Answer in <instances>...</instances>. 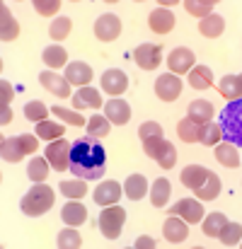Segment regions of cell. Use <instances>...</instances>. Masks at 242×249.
<instances>
[{
  "mask_svg": "<svg viewBox=\"0 0 242 249\" xmlns=\"http://www.w3.org/2000/svg\"><path fill=\"white\" fill-rule=\"evenodd\" d=\"M66 80L71 85H78V87H87L90 80H92V68L82 61H75V63H68L66 68Z\"/></svg>",
  "mask_w": 242,
  "mask_h": 249,
  "instance_id": "obj_17",
  "label": "cell"
},
{
  "mask_svg": "<svg viewBox=\"0 0 242 249\" xmlns=\"http://www.w3.org/2000/svg\"><path fill=\"white\" fill-rule=\"evenodd\" d=\"M148 27H150L155 34H169L172 27H174V15H172V10H167V7L153 10L150 17H148Z\"/></svg>",
  "mask_w": 242,
  "mask_h": 249,
  "instance_id": "obj_14",
  "label": "cell"
},
{
  "mask_svg": "<svg viewBox=\"0 0 242 249\" xmlns=\"http://www.w3.org/2000/svg\"><path fill=\"white\" fill-rule=\"evenodd\" d=\"M182 80H179V75H174V73H165L160 75L158 80H155V94L160 97L162 102H174L179 94H182Z\"/></svg>",
  "mask_w": 242,
  "mask_h": 249,
  "instance_id": "obj_9",
  "label": "cell"
},
{
  "mask_svg": "<svg viewBox=\"0 0 242 249\" xmlns=\"http://www.w3.org/2000/svg\"><path fill=\"white\" fill-rule=\"evenodd\" d=\"M169 194H172V186L167 179H155L153 181V189H150V203L155 208H162L167 201H169Z\"/></svg>",
  "mask_w": 242,
  "mask_h": 249,
  "instance_id": "obj_32",
  "label": "cell"
},
{
  "mask_svg": "<svg viewBox=\"0 0 242 249\" xmlns=\"http://www.w3.org/2000/svg\"><path fill=\"white\" fill-rule=\"evenodd\" d=\"M49 169H54V167L49 165L46 158H34V160H29V165H27V177H29L34 184H44V181L49 179Z\"/></svg>",
  "mask_w": 242,
  "mask_h": 249,
  "instance_id": "obj_26",
  "label": "cell"
},
{
  "mask_svg": "<svg viewBox=\"0 0 242 249\" xmlns=\"http://www.w3.org/2000/svg\"><path fill=\"white\" fill-rule=\"evenodd\" d=\"M56 242H58L61 249H78L82 245V237H80V232H75L73 225H71V228H66V230L58 232V240Z\"/></svg>",
  "mask_w": 242,
  "mask_h": 249,
  "instance_id": "obj_40",
  "label": "cell"
},
{
  "mask_svg": "<svg viewBox=\"0 0 242 249\" xmlns=\"http://www.w3.org/2000/svg\"><path fill=\"white\" fill-rule=\"evenodd\" d=\"M221 138H223V128L218 124H204L201 126V136H199L201 145H218Z\"/></svg>",
  "mask_w": 242,
  "mask_h": 249,
  "instance_id": "obj_37",
  "label": "cell"
},
{
  "mask_svg": "<svg viewBox=\"0 0 242 249\" xmlns=\"http://www.w3.org/2000/svg\"><path fill=\"white\" fill-rule=\"evenodd\" d=\"M194 194H196V198H199V201H213V198L221 194V179H218V174H213V172H211V174H208V179H206V181L194 191Z\"/></svg>",
  "mask_w": 242,
  "mask_h": 249,
  "instance_id": "obj_31",
  "label": "cell"
},
{
  "mask_svg": "<svg viewBox=\"0 0 242 249\" xmlns=\"http://www.w3.org/2000/svg\"><path fill=\"white\" fill-rule=\"evenodd\" d=\"M51 114H54L56 119H61L63 124H71V126H87L85 119H82L78 111H71V109H66V107H51Z\"/></svg>",
  "mask_w": 242,
  "mask_h": 249,
  "instance_id": "obj_41",
  "label": "cell"
},
{
  "mask_svg": "<svg viewBox=\"0 0 242 249\" xmlns=\"http://www.w3.org/2000/svg\"><path fill=\"white\" fill-rule=\"evenodd\" d=\"M112 121L107 119V116H99V114H94L90 121H87V136L90 138H107L109 136V131H112V126H109Z\"/></svg>",
  "mask_w": 242,
  "mask_h": 249,
  "instance_id": "obj_34",
  "label": "cell"
},
{
  "mask_svg": "<svg viewBox=\"0 0 242 249\" xmlns=\"http://www.w3.org/2000/svg\"><path fill=\"white\" fill-rule=\"evenodd\" d=\"M218 240L225 245V247H235L238 242L242 240V225L240 223H225V228L221 230V235H218Z\"/></svg>",
  "mask_w": 242,
  "mask_h": 249,
  "instance_id": "obj_36",
  "label": "cell"
},
{
  "mask_svg": "<svg viewBox=\"0 0 242 249\" xmlns=\"http://www.w3.org/2000/svg\"><path fill=\"white\" fill-rule=\"evenodd\" d=\"M138 136H141V141H146V138H155V136H162V126L158 124V121H146V124H141Z\"/></svg>",
  "mask_w": 242,
  "mask_h": 249,
  "instance_id": "obj_46",
  "label": "cell"
},
{
  "mask_svg": "<svg viewBox=\"0 0 242 249\" xmlns=\"http://www.w3.org/2000/svg\"><path fill=\"white\" fill-rule=\"evenodd\" d=\"M177 136L184 141V143H199V136H201V124L191 121L189 116L182 119L177 124Z\"/></svg>",
  "mask_w": 242,
  "mask_h": 249,
  "instance_id": "obj_30",
  "label": "cell"
},
{
  "mask_svg": "<svg viewBox=\"0 0 242 249\" xmlns=\"http://www.w3.org/2000/svg\"><path fill=\"white\" fill-rule=\"evenodd\" d=\"M102 87H104V92H107V94L119 97L121 92H126V87H129V78H126V73H124V71L112 68V71H107V73L102 75Z\"/></svg>",
  "mask_w": 242,
  "mask_h": 249,
  "instance_id": "obj_13",
  "label": "cell"
},
{
  "mask_svg": "<svg viewBox=\"0 0 242 249\" xmlns=\"http://www.w3.org/2000/svg\"><path fill=\"white\" fill-rule=\"evenodd\" d=\"M216 160L221 162V165L230 167V169H235V167H240V153H238V148L233 145V143H218L216 145Z\"/></svg>",
  "mask_w": 242,
  "mask_h": 249,
  "instance_id": "obj_27",
  "label": "cell"
},
{
  "mask_svg": "<svg viewBox=\"0 0 242 249\" xmlns=\"http://www.w3.org/2000/svg\"><path fill=\"white\" fill-rule=\"evenodd\" d=\"M73 107L75 109H99L102 107V94L99 89L94 87H80L75 94H73Z\"/></svg>",
  "mask_w": 242,
  "mask_h": 249,
  "instance_id": "obj_18",
  "label": "cell"
},
{
  "mask_svg": "<svg viewBox=\"0 0 242 249\" xmlns=\"http://www.w3.org/2000/svg\"><path fill=\"white\" fill-rule=\"evenodd\" d=\"M71 148L73 145H68V141H63V138L51 141L46 145V160L56 172H66L71 167Z\"/></svg>",
  "mask_w": 242,
  "mask_h": 249,
  "instance_id": "obj_5",
  "label": "cell"
},
{
  "mask_svg": "<svg viewBox=\"0 0 242 249\" xmlns=\"http://www.w3.org/2000/svg\"><path fill=\"white\" fill-rule=\"evenodd\" d=\"M71 29H73V22H71L68 17H58V19H54V24H51L49 34H51V39L63 41V39H68Z\"/></svg>",
  "mask_w": 242,
  "mask_h": 249,
  "instance_id": "obj_42",
  "label": "cell"
},
{
  "mask_svg": "<svg viewBox=\"0 0 242 249\" xmlns=\"http://www.w3.org/2000/svg\"><path fill=\"white\" fill-rule=\"evenodd\" d=\"M133 61L143 68V71H153L162 63V46L158 44H141L133 51Z\"/></svg>",
  "mask_w": 242,
  "mask_h": 249,
  "instance_id": "obj_8",
  "label": "cell"
},
{
  "mask_svg": "<svg viewBox=\"0 0 242 249\" xmlns=\"http://www.w3.org/2000/svg\"><path fill=\"white\" fill-rule=\"evenodd\" d=\"M61 218H63V223H68V225L78 228V225H82V223L87 220V208L73 198L71 203H66V206H63V211H61Z\"/></svg>",
  "mask_w": 242,
  "mask_h": 249,
  "instance_id": "obj_21",
  "label": "cell"
},
{
  "mask_svg": "<svg viewBox=\"0 0 242 249\" xmlns=\"http://www.w3.org/2000/svg\"><path fill=\"white\" fill-rule=\"evenodd\" d=\"M162 235H165L167 242L179 245V242H184L189 237V223L184 218H179V215H169L165 220V225H162Z\"/></svg>",
  "mask_w": 242,
  "mask_h": 249,
  "instance_id": "obj_10",
  "label": "cell"
},
{
  "mask_svg": "<svg viewBox=\"0 0 242 249\" xmlns=\"http://www.w3.org/2000/svg\"><path fill=\"white\" fill-rule=\"evenodd\" d=\"M165 145H167V141H165L162 136H155V138H146V141H143V150H146V155H148L150 160H155V162H158V158L162 155Z\"/></svg>",
  "mask_w": 242,
  "mask_h": 249,
  "instance_id": "obj_43",
  "label": "cell"
},
{
  "mask_svg": "<svg viewBox=\"0 0 242 249\" xmlns=\"http://www.w3.org/2000/svg\"><path fill=\"white\" fill-rule=\"evenodd\" d=\"M41 58H44V63L49 68H63L68 63V53H66L63 46H49V49H44Z\"/></svg>",
  "mask_w": 242,
  "mask_h": 249,
  "instance_id": "obj_33",
  "label": "cell"
},
{
  "mask_svg": "<svg viewBox=\"0 0 242 249\" xmlns=\"http://www.w3.org/2000/svg\"><path fill=\"white\" fill-rule=\"evenodd\" d=\"M61 194L66 196V198H82L85 194H87V184L82 181V179H73V181H61Z\"/></svg>",
  "mask_w": 242,
  "mask_h": 249,
  "instance_id": "obj_38",
  "label": "cell"
},
{
  "mask_svg": "<svg viewBox=\"0 0 242 249\" xmlns=\"http://www.w3.org/2000/svg\"><path fill=\"white\" fill-rule=\"evenodd\" d=\"M189 85L194 89H208L213 85V71L206 66H194L189 71Z\"/></svg>",
  "mask_w": 242,
  "mask_h": 249,
  "instance_id": "obj_25",
  "label": "cell"
},
{
  "mask_svg": "<svg viewBox=\"0 0 242 249\" xmlns=\"http://www.w3.org/2000/svg\"><path fill=\"white\" fill-rule=\"evenodd\" d=\"M119 34H121V19L116 15L107 12V15L97 17V22H94V36L99 41H114Z\"/></svg>",
  "mask_w": 242,
  "mask_h": 249,
  "instance_id": "obj_6",
  "label": "cell"
},
{
  "mask_svg": "<svg viewBox=\"0 0 242 249\" xmlns=\"http://www.w3.org/2000/svg\"><path fill=\"white\" fill-rule=\"evenodd\" d=\"M0 22H2L0 39H2V41H12V39H17V34H19V24H17V19L10 15L7 5H0Z\"/></svg>",
  "mask_w": 242,
  "mask_h": 249,
  "instance_id": "obj_23",
  "label": "cell"
},
{
  "mask_svg": "<svg viewBox=\"0 0 242 249\" xmlns=\"http://www.w3.org/2000/svg\"><path fill=\"white\" fill-rule=\"evenodd\" d=\"M225 223H228V218H225L223 213H211V215H206V220L201 223L204 235H206V237H218L221 230L225 228Z\"/></svg>",
  "mask_w": 242,
  "mask_h": 249,
  "instance_id": "obj_35",
  "label": "cell"
},
{
  "mask_svg": "<svg viewBox=\"0 0 242 249\" xmlns=\"http://www.w3.org/2000/svg\"><path fill=\"white\" fill-rule=\"evenodd\" d=\"M126 223V211L121 206H104L102 215H99V230L107 240H116L121 235V228Z\"/></svg>",
  "mask_w": 242,
  "mask_h": 249,
  "instance_id": "obj_4",
  "label": "cell"
},
{
  "mask_svg": "<svg viewBox=\"0 0 242 249\" xmlns=\"http://www.w3.org/2000/svg\"><path fill=\"white\" fill-rule=\"evenodd\" d=\"M124 191H126V196H129L131 201H141V198L146 196V191H148L146 177H143V174H131V177L126 179V184H124Z\"/></svg>",
  "mask_w": 242,
  "mask_h": 249,
  "instance_id": "obj_24",
  "label": "cell"
},
{
  "mask_svg": "<svg viewBox=\"0 0 242 249\" xmlns=\"http://www.w3.org/2000/svg\"><path fill=\"white\" fill-rule=\"evenodd\" d=\"M63 133H66V126H61V124H56V121H39L37 124V136L41 138V141H58V138H63Z\"/></svg>",
  "mask_w": 242,
  "mask_h": 249,
  "instance_id": "obj_29",
  "label": "cell"
},
{
  "mask_svg": "<svg viewBox=\"0 0 242 249\" xmlns=\"http://www.w3.org/2000/svg\"><path fill=\"white\" fill-rule=\"evenodd\" d=\"M24 116L29 119V121H46V116H49V107L44 104V102H29L27 107H24Z\"/></svg>",
  "mask_w": 242,
  "mask_h": 249,
  "instance_id": "obj_44",
  "label": "cell"
},
{
  "mask_svg": "<svg viewBox=\"0 0 242 249\" xmlns=\"http://www.w3.org/2000/svg\"><path fill=\"white\" fill-rule=\"evenodd\" d=\"M223 29H225V22H223L221 15H208V17H204V19L199 22V32H201L204 36H208V39L221 36Z\"/></svg>",
  "mask_w": 242,
  "mask_h": 249,
  "instance_id": "obj_28",
  "label": "cell"
},
{
  "mask_svg": "<svg viewBox=\"0 0 242 249\" xmlns=\"http://www.w3.org/2000/svg\"><path fill=\"white\" fill-rule=\"evenodd\" d=\"M167 68L174 73V75H184L194 68V53L184 46L179 49H172V53L167 56Z\"/></svg>",
  "mask_w": 242,
  "mask_h": 249,
  "instance_id": "obj_11",
  "label": "cell"
},
{
  "mask_svg": "<svg viewBox=\"0 0 242 249\" xmlns=\"http://www.w3.org/2000/svg\"><path fill=\"white\" fill-rule=\"evenodd\" d=\"M216 7V2H211V0H184V10L189 12V15H194V17H208L211 15V10Z\"/></svg>",
  "mask_w": 242,
  "mask_h": 249,
  "instance_id": "obj_39",
  "label": "cell"
},
{
  "mask_svg": "<svg viewBox=\"0 0 242 249\" xmlns=\"http://www.w3.org/2000/svg\"><path fill=\"white\" fill-rule=\"evenodd\" d=\"M208 174H211V169H206V167L201 165H189L182 169V174H179V179H182V184L186 186V189H191V191H196L206 179H208Z\"/></svg>",
  "mask_w": 242,
  "mask_h": 249,
  "instance_id": "obj_15",
  "label": "cell"
},
{
  "mask_svg": "<svg viewBox=\"0 0 242 249\" xmlns=\"http://www.w3.org/2000/svg\"><path fill=\"white\" fill-rule=\"evenodd\" d=\"M136 247L138 249H153L155 247V242H153V240H150V237H138V240H136Z\"/></svg>",
  "mask_w": 242,
  "mask_h": 249,
  "instance_id": "obj_49",
  "label": "cell"
},
{
  "mask_svg": "<svg viewBox=\"0 0 242 249\" xmlns=\"http://www.w3.org/2000/svg\"><path fill=\"white\" fill-rule=\"evenodd\" d=\"M169 215H179L186 223H201V218H204V203L199 198H182L179 203H174L169 208Z\"/></svg>",
  "mask_w": 242,
  "mask_h": 249,
  "instance_id": "obj_7",
  "label": "cell"
},
{
  "mask_svg": "<svg viewBox=\"0 0 242 249\" xmlns=\"http://www.w3.org/2000/svg\"><path fill=\"white\" fill-rule=\"evenodd\" d=\"M39 83L44 85L51 94H56V97H68V94H71V87H68L71 83H68L66 78L51 73V71H44V73L39 75Z\"/></svg>",
  "mask_w": 242,
  "mask_h": 249,
  "instance_id": "obj_16",
  "label": "cell"
},
{
  "mask_svg": "<svg viewBox=\"0 0 242 249\" xmlns=\"http://www.w3.org/2000/svg\"><path fill=\"white\" fill-rule=\"evenodd\" d=\"M240 80H242V75H240Z\"/></svg>",
  "mask_w": 242,
  "mask_h": 249,
  "instance_id": "obj_51",
  "label": "cell"
},
{
  "mask_svg": "<svg viewBox=\"0 0 242 249\" xmlns=\"http://www.w3.org/2000/svg\"><path fill=\"white\" fill-rule=\"evenodd\" d=\"M12 85L7 83V80H2L0 83V109H5V107H10V102H12Z\"/></svg>",
  "mask_w": 242,
  "mask_h": 249,
  "instance_id": "obj_48",
  "label": "cell"
},
{
  "mask_svg": "<svg viewBox=\"0 0 242 249\" xmlns=\"http://www.w3.org/2000/svg\"><path fill=\"white\" fill-rule=\"evenodd\" d=\"M213 114H216V109H213V104L206 102V99H194V102L189 104V119L196 121V124H201V126H204V124H211Z\"/></svg>",
  "mask_w": 242,
  "mask_h": 249,
  "instance_id": "obj_20",
  "label": "cell"
},
{
  "mask_svg": "<svg viewBox=\"0 0 242 249\" xmlns=\"http://www.w3.org/2000/svg\"><path fill=\"white\" fill-rule=\"evenodd\" d=\"M92 198H94V203H99L102 208H104V206H114V203H119V198H121V186H119V181L107 179L104 184H99V186L94 189Z\"/></svg>",
  "mask_w": 242,
  "mask_h": 249,
  "instance_id": "obj_12",
  "label": "cell"
},
{
  "mask_svg": "<svg viewBox=\"0 0 242 249\" xmlns=\"http://www.w3.org/2000/svg\"><path fill=\"white\" fill-rule=\"evenodd\" d=\"M54 198H56V194H54V189L49 186V184H34L24 196H22V213L24 215H29V218H37V215H44L46 211H51V206H54Z\"/></svg>",
  "mask_w": 242,
  "mask_h": 249,
  "instance_id": "obj_2",
  "label": "cell"
},
{
  "mask_svg": "<svg viewBox=\"0 0 242 249\" xmlns=\"http://www.w3.org/2000/svg\"><path fill=\"white\" fill-rule=\"evenodd\" d=\"M34 7H37L39 15L49 17V15H56V10H61V2H58V0H51V2H46V0H34Z\"/></svg>",
  "mask_w": 242,
  "mask_h": 249,
  "instance_id": "obj_47",
  "label": "cell"
},
{
  "mask_svg": "<svg viewBox=\"0 0 242 249\" xmlns=\"http://www.w3.org/2000/svg\"><path fill=\"white\" fill-rule=\"evenodd\" d=\"M218 92H221V97H225L228 102H238L242 97L240 75H225V78L218 83Z\"/></svg>",
  "mask_w": 242,
  "mask_h": 249,
  "instance_id": "obj_22",
  "label": "cell"
},
{
  "mask_svg": "<svg viewBox=\"0 0 242 249\" xmlns=\"http://www.w3.org/2000/svg\"><path fill=\"white\" fill-rule=\"evenodd\" d=\"M107 169V153L97 138H78L71 148V172L78 179H99Z\"/></svg>",
  "mask_w": 242,
  "mask_h": 249,
  "instance_id": "obj_1",
  "label": "cell"
},
{
  "mask_svg": "<svg viewBox=\"0 0 242 249\" xmlns=\"http://www.w3.org/2000/svg\"><path fill=\"white\" fill-rule=\"evenodd\" d=\"M10 121H12V111H10V107L0 109V124L5 126V124H10Z\"/></svg>",
  "mask_w": 242,
  "mask_h": 249,
  "instance_id": "obj_50",
  "label": "cell"
},
{
  "mask_svg": "<svg viewBox=\"0 0 242 249\" xmlns=\"http://www.w3.org/2000/svg\"><path fill=\"white\" fill-rule=\"evenodd\" d=\"M107 119L112 124H116V126H124L131 119V107L124 99H116L114 97L112 102H107Z\"/></svg>",
  "mask_w": 242,
  "mask_h": 249,
  "instance_id": "obj_19",
  "label": "cell"
},
{
  "mask_svg": "<svg viewBox=\"0 0 242 249\" xmlns=\"http://www.w3.org/2000/svg\"><path fill=\"white\" fill-rule=\"evenodd\" d=\"M0 155L5 162H22L29 153H37L39 148V136H12V138H2L0 141Z\"/></svg>",
  "mask_w": 242,
  "mask_h": 249,
  "instance_id": "obj_3",
  "label": "cell"
},
{
  "mask_svg": "<svg viewBox=\"0 0 242 249\" xmlns=\"http://www.w3.org/2000/svg\"><path fill=\"white\" fill-rule=\"evenodd\" d=\"M158 165L162 169H172V167L177 165V150H174V145L167 141V145H165V150H162V155L158 158Z\"/></svg>",
  "mask_w": 242,
  "mask_h": 249,
  "instance_id": "obj_45",
  "label": "cell"
}]
</instances>
